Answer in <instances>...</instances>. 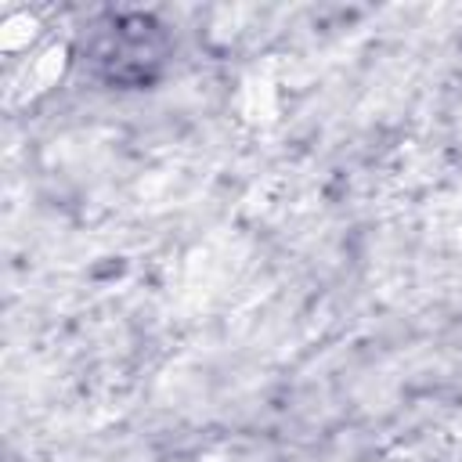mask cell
Returning a JSON list of instances; mask_svg holds the SVG:
<instances>
[{
	"mask_svg": "<svg viewBox=\"0 0 462 462\" xmlns=\"http://www.w3.org/2000/svg\"><path fill=\"white\" fill-rule=\"evenodd\" d=\"M170 54V40L166 29L141 11H119V14H105L94 25L90 47H87V61L90 69L116 87H144L152 83Z\"/></svg>",
	"mask_w": 462,
	"mask_h": 462,
	"instance_id": "6da1fadb",
	"label": "cell"
}]
</instances>
